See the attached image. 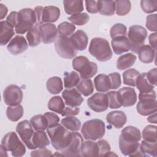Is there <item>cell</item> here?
Listing matches in <instances>:
<instances>
[{"label":"cell","instance_id":"cell-9","mask_svg":"<svg viewBox=\"0 0 157 157\" xmlns=\"http://www.w3.org/2000/svg\"><path fill=\"white\" fill-rule=\"evenodd\" d=\"M16 131L29 149H36L33 143V137L34 131L29 121L25 120L18 123L16 126Z\"/></svg>","mask_w":157,"mask_h":157},{"label":"cell","instance_id":"cell-12","mask_svg":"<svg viewBox=\"0 0 157 157\" xmlns=\"http://www.w3.org/2000/svg\"><path fill=\"white\" fill-rule=\"evenodd\" d=\"M88 107L96 112L105 111L109 106L107 96L104 93H96L87 100Z\"/></svg>","mask_w":157,"mask_h":157},{"label":"cell","instance_id":"cell-32","mask_svg":"<svg viewBox=\"0 0 157 157\" xmlns=\"http://www.w3.org/2000/svg\"><path fill=\"white\" fill-rule=\"evenodd\" d=\"M98 12L105 16L113 15L115 11V4L113 1H98Z\"/></svg>","mask_w":157,"mask_h":157},{"label":"cell","instance_id":"cell-15","mask_svg":"<svg viewBox=\"0 0 157 157\" xmlns=\"http://www.w3.org/2000/svg\"><path fill=\"white\" fill-rule=\"evenodd\" d=\"M28 44L25 38L21 35H17L10 40L7 46L8 51L13 55H18L26 51Z\"/></svg>","mask_w":157,"mask_h":157},{"label":"cell","instance_id":"cell-55","mask_svg":"<svg viewBox=\"0 0 157 157\" xmlns=\"http://www.w3.org/2000/svg\"><path fill=\"white\" fill-rule=\"evenodd\" d=\"M30 155L31 156H52V151L45 147L33 151Z\"/></svg>","mask_w":157,"mask_h":157},{"label":"cell","instance_id":"cell-3","mask_svg":"<svg viewBox=\"0 0 157 157\" xmlns=\"http://www.w3.org/2000/svg\"><path fill=\"white\" fill-rule=\"evenodd\" d=\"M105 132V124L99 119H93L85 121L81 129V133L86 140L100 139L103 137Z\"/></svg>","mask_w":157,"mask_h":157},{"label":"cell","instance_id":"cell-24","mask_svg":"<svg viewBox=\"0 0 157 157\" xmlns=\"http://www.w3.org/2000/svg\"><path fill=\"white\" fill-rule=\"evenodd\" d=\"M82 156H99V149L97 142L94 140H86L81 147Z\"/></svg>","mask_w":157,"mask_h":157},{"label":"cell","instance_id":"cell-50","mask_svg":"<svg viewBox=\"0 0 157 157\" xmlns=\"http://www.w3.org/2000/svg\"><path fill=\"white\" fill-rule=\"evenodd\" d=\"M109 77L110 82L111 89L115 90L119 88L121 85V77L120 74L118 72H113L109 74Z\"/></svg>","mask_w":157,"mask_h":157},{"label":"cell","instance_id":"cell-13","mask_svg":"<svg viewBox=\"0 0 157 157\" xmlns=\"http://www.w3.org/2000/svg\"><path fill=\"white\" fill-rule=\"evenodd\" d=\"M117 96L121 106L131 107L137 102V94L135 90L130 87H123L117 91Z\"/></svg>","mask_w":157,"mask_h":157},{"label":"cell","instance_id":"cell-27","mask_svg":"<svg viewBox=\"0 0 157 157\" xmlns=\"http://www.w3.org/2000/svg\"><path fill=\"white\" fill-rule=\"evenodd\" d=\"M137 59L136 55L128 53L120 56L117 61V68L119 70H125L132 66Z\"/></svg>","mask_w":157,"mask_h":157},{"label":"cell","instance_id":"cell-22","mask_svg":"<svg viewBox=\"0 0 157 157\" xmlns=\"http://www.w3.org/2000/svg\"><path fill=\"white\" fill-rule=\"evenodd\" d=\"M0 44L3 46L10 41L15 32L13 27L7 21L2 20L0 23Z\"/></svg>","mask_w":157,"mask_h":157},{"label":"cell","instance_id":"cell-48","mask_svg":"<svg viewBox=\"0 0 157 157\" xmlns=\"http://www.w3.org/2000/svg\"><path fill=\"white\" fill-rule=\"evenodd\" d=\"M108 101H109V107L112 109H118L121 107L120 104L118 96H117V91H109L106 94Z\"/></svg>","mask_w":157,"mask_h":157},{"label":"cell","instance_id":"cell-11","mask_svg":"<svg viewBox=\"0 0 157 157\" xmlns=\"http://www.w3.org/2000/svg\"><path fill=\"white\" fill-rule=\"evenodd\" d=\"M83 139L80 134L77 132H72V140L70 145L64 150L61 151L63 156H82L81 147Z\"/></svg>","mask_w":157,"mask_h":157},{"label":"cell","instance_id":"cell-62","mask_svg":"<svg viewBox=\"0 0 157 157\" xmlns=\"http://www.w3.org/2000/svg\"><path fill=\"white\" fill-rule=\"evenodd\" d=\"M147 120L148 122L151 123H155L156 124L157 121H156V112L152 113V115H151L150 116H149L147 118Z\"/></svg>","mask_w":157,"mask_h":157},{"label":"cell","instance_id":"cell-36","mask_svg":"<svg viewBox=\"0 0 157 157\" xmlns=\"http://www.w3.org/2000/svg\"><path fill=\"white\" fill-rule=\"evenodd\" d=\"M140 150L144 156H157V144L156 142H148L142 140L139 146Z\"/></svg>","mask_w":157,"mask_h":157},{"label":"cell","instance_id":"cell-53","mask_svg":"<svg viewBox=\"0 0 157 157\" xmlns=\"http://www.w3.org/2000/svg\"><path fill=\"white\" fill-rule=\"evenodd\" d=\"M80 112V109L77 107L67 106L64 108L61 113L63 117H74L77 115Z\"/></svg>","mask_w":157,"mask_h":157},{"label":"cell","instance_id":"cell-44","mask_svg":"<svg viewBox=\"0 0 157 157\" xmlns=\"http://www.w3.org/2000/svg\"><path fill=\"white\" fill-rule=\"evenodd\" d=\"M142 138L148 142H156V126H147L142 131Z\"/></svg>","mask_w":157,"mask_h":157},{"label":"cell","instance_id":"cell-54","mask_svg":"<svg viewBox=\"0 0 157 157\" xmlns=\"http://www.w3.org/2000/svg\"><path fill=\"white\" fill-rule=\"evenodd\" d=\"M86 10L91 13L98 12V3L96 1H85Z\"/></svg>","mask_w":157,"mask_h":157},{"label":"cell","instance_id":"cell-2","mask_svg":"<svg viewBox=\"0 0 157 157\" xmlns=\"http://www.w3.org/2000/svg\"><path fill=\"white\" fill-rule=\"evenodd\" d=\"M89 52L91 56L101 62L109 61L112 56V51L109 42L102 37H94L91 39Z\"/></svg>","mask_w":157,"mask_h":157},{"label":"cell","instance_id":"cell-17","mask_svg":"<svg viewBox=\"0 0 157 157\" xmlns=\"http://www.w3.org/2000/svg\"><path fill=\"white\" fill-rule=\"evenodd\" d=\"M141 133L140 130L132 126L124 128L121 132L119 140L129 144L137 143L140 140Z\"/></svg>","mask_w":157,"mask_h":157},{"label":"cell","instance_id":"cell-26","mask_svg":"<svg viewBox=\"0 0 157 157\" xmlns=\"http://www.w3.org/2000/svg\"><path fill=\"white\" fill-rule=\"evenodd\" d=\"M64 9L66 13L75 15L83 10V1L79 0H66L63 1Z\"/></svg>","mask_w":157,"mask_h":157},{"label":"cell","instance_id":"cell-63","mask_svg":"<svg viewBox=\"0 0 157 157\" xmlns=\"http://www.w3.org/2000/svg\"><path fill=\"white\" fill-rule=\"evenodd\" d=\"M117 156V155L116 154H115V153H113V152H110V151H109L106 155H105V156Z\"/></svg>","mask_w":157,"mask_h":157},{"label":"cell","instance_id":"cell-60","mask_svg":"<svg viewBox=\"0 0 157 157\" xmlns=\"http://www.w3.org/2000/svg\"><path fill=\"white\" fill-rule=\"evenodd\" d=\"M156 33H154L151 34L149 36L148 39H149V43L151 45V47L155 50H156Z\"/></svg>","mask_w":157,"mask_h":157},{"label":"cell","instance_id":"cell-40","mask_svg":"<svg viewBox=\"0 0 157 157\" xmlns=\"http://www.w3.org/2000/svg\"><path fill=\"white\" fill-rule=\"evenodd\" d=\"M139 74L140 72L135 69H129L126 70L123 74V83L126 85L135 86L136 79Z\"/></svg>","mask_w":157,"mask_h":157},{"label":"cell","instance_id":"cell-21","mask_svg":"<svg viewBox=\"0 0 157 157\" xmlns=\"http://www.w3.org/2000/svg\"><path fill=\"white\" fill-rule=\"evenodd\" d=\"M111 45L113 52L117 55H120L129 50V42L126 36H120L113 38Z\"/></svg>","mask_w":157,"mask_h":157},{"label":"cell","instance_id":"cell-49","mask_svg":"<svg viewBox=\"0 0 157 157\" xmlns=\"http://www.w3.org/2000/svg\"><path fill=\"white\" fill-rule=\"evenodd\" d=\"M44 115L47 123V129L57 125L59 121V117L55 113L48 112L45 113Z\"/></svg>","mask_w":157,"mask_h":157},{"label":"cell","instance_id":"cell-52","mask_svg":"<svg viewBox=\"0 0 157 157\" xmlns=\"http://www.w3.org/2000/svg\"><path fill=\"white\" fill-rule=\"evenodd\" d=\"M146 27L147 28L151 31L156 32L157 28H156V14H151L147 17L146 20Z\"/></svg>","mask_w":157,"mask_h":157},{"label":"cell","instance_id":"cell-18","mask_svg":"<svg viewBox=\"0 0 157 157\" xmlns=\"http://www.w3.org/2000/svg\"><path fill=\"white\" fill-rule=\"evenodd\" d=\"M157 102L156 99H142L139 100L137 105V112L142 116H147L156 112Z\"/></svg>","mask_w":157,"mask_h":157},{"label":"cell","instance_id":"cell-19","mask_svg":"<svg viewBox=\"0 0 157 157\" xmlns=\"http://www.w3.org/2000/svg\"><path fill=\"white\" fill-rule=\"evenodd\" d=\"M107 121L116 128H121L126 123L127 118L124 112L115 110L110 112L106 116Z\"/></svg>","mask_w":157,"mask_h":157},{"label":"cell","instance_id":"cell-5","mask_svg":"<svg viewBox=\"0 0 157 157\" xmlns=\"http://www.w3.org/2000/svg\"><path fill=\"white\" fill-rule=\"evenodd\" d=\"M18 13V23L15 30L17 34H23L28 32L36 24L37 18L34 10L32 9H23Z\"/></svg>","mask_w":157,"mask_h":157},{"label":"cell","instance_id":"cell-30","mask_svg":"<svg viewBox=\"0 0 157 157\" xmlns=\"http://www.w3.org/2000/svg\"><path fill=\"white\" fill-rule=\"evenodd\" d=\"M146 73L140 74L136 81V86L140 93L150 92L154 89V86L148 80L146 77Z\"/></svg>","mask_w":157,"mask_h":157},{"label":"cell","instance_id":"cell-35","mask_svg":"<svg viewBox=\"0 0 157 157\" xmlns=\"http://www.w3.org/2000/svg\"><path fill=\"white\" fill-rule=\"evenodd\" d=\"M23 106L20 105L9 106L6 109V115L7 118L11 121H18L23 115Z\"/></svg>","mask_w":157,"mask_h":157},{"label":"cell","instance_id":"cell-45","mask_svg":"<svg viewBox=\"0 0 157 157\" xmlns=\"http://www.w3.org/2000/svg\"><path fill=\"white\" fill-rule=\"evenodd\" d=\"M68 20L74 25L83 26L88 22L90 17L86 13H79L68 17Z\"/></svg>","mask_w":157,"mask_h":157},{"label":"cell","instance_id":"cell-59","mask_svg":"<svg viewBox=\"0 0 157 157\" xmlns=\"http://www.w3.org/2000/svg\"><path fill=\"white\" fill-rule=\"evenodd\" d=\"M156 93L154 90H152L150 92L147 93H140L139 94V99H156Z\"/></svg>","mask_w":157,"mask_h":157},{"label":"cell","instance_id":"cell-10","mask_svg":"<svg viewBox=\"0 0 157 157\" xmlns=\"http://www.w3.org/2000/svg\"><path fill=\"white\" fill-rule=\"evenodd\" d=\"M23 94L21 89L16 85L7 86L3 92L4 103L9 106L20 105L22 102Z\"/></svg>","mask_w":157,"mask_h":157},{"label":"cell","instance_id":"cell-28","mask_svg":"<svg viewBox=\"0 0 157 157\" xmlns=\"http://www.w3.org/2000/svg\"><path fill=\"white\" fill-rule=\"evenodd\" d=\"M94 83L96 90L99 92H107L111 89L110 79L106 74L98 75L94 80Z\"/></svg>","mask_w":157,"mask_h":157},{"label":"cell","instance_id":"cell-29","mask_svg":"<svg viewBox=\"0 0 157 157\" xmlns=\"http://www.w3.org/2000/svg\"><path fill=\"white\" fill-rule=\"evenodd\" d=\"M33 143L35 148H42L48 146L50 142L46 132L40 130L34 132L33 137Z\"/></svg>","mask_w":157,"mask_h":157},{"label":"cell","instance_id":"cell-56","mask_svg":"<svg viewBox=\"0 0 157 157\" xmlns=\"http://www.w3.org/2000/svg\"><path fill=\"white\" fill-rule=\"evenodd\" d=\"M156 74L157 69L156 68H153L150 70L147 73H146V77L149 81V82L153 86H156Z\"/></svg>","mask_w":157,"mask_h":157},{"label":"cell","instance_id":"cell-51","mask_svg":"<svg viewBox=\"0 0 157 157\" xmlns=\"http://www.w3.org/2000/svg\"><path fill=\"white\" fill-rule=\"evenodd\" d=\"M99 149V156H105L110 151V145L109 143L104 139L99 140L97 142Z\"/></svg>","mask_w":157,"mask_h":157},{"label":"cell","instance_id":"cell-7","mask_svg":"<svg viewBox=\"0 0 157 157\" xmlns=\"http://www.w3.org/2000/svg\"><path fill=\"white\" fill-rule=\"evenodd\" d=\"M147 37V31L142 26L132 25L129 27L128 33V39L129 42L131 51L137 53L139 50L144 45Z\"/></svg>","mask_w":157,"mask_h":157},{"label":"cell","instance_id":"cell-8","mask_svg":"<svg viewBox=\"0 0 157 157\" xmlns=\"http://www.w3.org/2000/svg\"><path fill=\"white\" fill-rule=\"evenodd\" d=\"M55 48L58 55L65 59H72L77 54V50L74 47L70 37H58L55 42Z\"/></svg>","mask_w":157,"mask_h":157},{"label":"cell","instance_id":"cell-33","mask_svg":"<svg viewBox=\"0 0 157 157\" xmlns=\"http://www.w3.org/2000/svg\"><path fill=\"white\" fill-rule=\"evenodd\" d=\"M77 91L84 96H88L94 91L93 82L90 78H82L76 86Z\"/></svg>","mask_w":157,"mask_h":157},{"label":"cell","instance_id":"cell-42","mask_svg":"<svg viewBox=\"0 0 157 157\" xmlns=\"http://www.w3.org/2000/svg\"><path fill=\"white\" fill-rule=\"evenodd\" d=\"M115 4L116 13L119 16L127 15L131 9V3L128 0L115 1Z\"/></svg>","mask_w":157,"mask_h":157},{"label":"cell","instance_id":"cell-39","mask_svg":"<svg viewBox=\"0 0 157 157\" xmlns=\"http://www.w3.org/2000/svg\"><path fill=\"white\" fill-rule=\"evenodd\" d=\"M80 81V76L75 71L65 72L64 74V85L66 88H72L75 86Z\"/></svg>","mask_w":157,"mask_h":157},{"label":"cell","instance_id":"cell-41","mask_svg":"<svg viewBox=\"0 0 157 157\" xmlns=\"http://www.w3.org/2000/svg\"><path fill=\"white\" fill-rule=\"evenodd\" d=\"M75 26L73 23H69L67 21H64L61 23L58 26V33L59 36L69 37L71 36L75 31Z\"/></svg>","mask_w":157,"mask_h":157},{"label":"cell","instance_id":"cell-31","mask_svg":"<svg viewBox=\"0 0 157 157\" xmlns=\"http://www.w3.org/2000/svg\"><path fill=\"white\" fill-rule=\"evenodd\" d=\"M47 89L48 92L52 94L59 93L63 88V82L59 77H52L48 78L46 83Z\"/></svg>","mask_w":157,"mask_h":157},{"label":"cell","instance_id":"cell-61","mask_svg":"<svg viewBox=\"0 0 157 157\" xmlns=\"http://www.w3.org/2000/svg\"><path fill=\"white\" fill-rule=\"evenodd\" d=\"M0 12H1V20H2L7 15L8 9L7 7L3 4H0Z\"/></svg>","mask_w":157,"mask_h":157},{"label":"cell","instance_id":"cell-25","mask_svg":"<svg viewBox=\"0 0 157 157\" xmlns=\"http://www.w3.org/2000/svg\"><path fill=\"white\" fill-rule=\"evenodd\" d=\"M138 56L140 61L144 63L148 64L152 63L155 59L156 50L148 45H144L139 50Z\"/></svg>","mask_w":157,"mask_h":157},{"label":"cell","instance_id":"cell-38","mask_svg":"<svg viewBox=\"0 0 157 157\" xmlns=\"http://www.w3.org/2000/svg\"><path fill=\"white\" fill-rule=\"evenodd\" d=\"M48 108L49 110L61 114L65 108V104L63 99L59 96L52 97L48 102Z\"/></svg>","mask_w":157,"mask_h":157},{"label":"cell","instance_id":"cell-6","mask_svg":"<svg viewBox=\"0 0 157 157\" xmlns=\"http://www.w3.org/2000/svg\"><path fill=\"white\" fill-rule=\"evenodd\" d=\"M72 67L80 74L82 78H90L94 76L98 71L97 64L84 56L75 57L72 60Z\"/></svg>","mask_w":157,"mask_h":157},{"label":"cell","instance_id":"cell-34","mask_svg":"<svg viewBox=\"0 0 157 157\" xmlns=\"http://www.w3.org/2000/svg\"><path fill=\"white\" fill-rule=\"evenodd\" d=\"M26 39L30 47H34L40 44L42 39L39 26L34 25L31 29H29L26 34Z\"/></svg>","mask_w":157,"mask_h":157},{"label":"cell","instance_id":"cell-47","mask_svg":"<svg viewBox=\"0 0 157 157\" xmlns=\"http://www.w3.org/2000/svg\"><path fill=\"white\" fill-rule=\"evenodd\" d=\"M140 7L142 10L146 13H152L157 10L156 0H142Z\"/></svg>","mask_w":157,"mask_h":157},{"label":"cell","instance_id":"cell-20","mask_svg":"<svg viewBox=\"0 0 157 157\" xmlns=\"http://www.w3.org/2000/svg\"><path fill=\"white\" fill-rule=\"evenodd\" d=\"M74 47L77 50H85L88 45V39L86 34L82 30H78L70 37Z\"/></svg>","mask_w":157,"mask_h":157},{"label":"cell","instance_id":"cell-1","mask_svg":"<svg viewBox=\"0 0 157 157\" xmlns=\"http://www.w3.org/2000/svg\"><path fill=\"white\" fill-rule=\"evenodd\" d=\"M51 143L56 150L62 151L66 148L72 140V132L61 124L47 129Z\"/></svg>","mask_w":157,"mask_h":157},{"label":"cell","instance_id":"cell-58","mask_svg":"<svg viewBox=\"0 0 157 157\" xmlns=\"http://www.w3.org/2000/svg\"><path fill=\"white\" fill-rule=\"evenodd\" d=\"M44 8L42 6H37L34 9V12L36 13V18H37V22L35 25L39 27L40 25H41L43 23L42 21V11L44 10Z\"/></svg>","mask_w":157,"mask_h":157},{"label":"cell","instance_id":"cell-4","mask_svg":"<svg viewBox=\"0 0 157 157\" xmlns=\"http://www.w3.org/2000/svg\"><path fill=\"white\" fill-rule=\"evenodd\" d=\"M1 147L10 151L14 157L23 156L26 153V147L15 132L7 133L1 140Z\"/></svg>","mask_w":157,"mask_h":157},{"label":"cell","instance_id":"cell-43","mask_svg":"<svg viewBox=\"0 0 157 157\" xmlns=\"http://www.w3.org/2000/svg\"><path fill=\"white\" fill-rule=\"evenodd\" d=\"M30 122L36 131H45L47 129V123L44 115L39 114L33 116L31 118Z\"/></svg>","mask_w":157,"mask_h":157},{"label":"cell","instance_id":"cell-23","mask_svg":"<svg viewBox=\"0 0 157 157\" xmlns=\"http://www.w3.org/2000/svg\"><path fill=\"white\" fill-rule=\"evenodd\" d=\"M60 16V9L53 6L44 8L42 14V23H53L56 21Z\"/></svg>","mask_w":157,"mask_h":157},{"label":"cell","instance_id":"cell-37","mask_svg":"<svg viewBox=\"0 0 157 157\" xmlns=\"http://www.w3.org/2000/svg\"><path fill=\"white\" fill-rule=\"evenodd\" d=\"M61 124L69 131L77 132L81 128V122L76 117H66L61 120Z\"/></svg>","mask_w":157,"mask_h":157},{"label":"cell","instance_id":"cell-14","mask_svg":"<svg viewBox=\"0 0 157 157\" xmlns=\"http://www.w3.org/2000/svg\"><path fill=\"white\" fill-rule=\"evenodd\" d=\"M42 42L44 44H50L56 40L58 30L54 24L50 23H42L39 26Z\"/></svg>","mask_w":157,"mask_h":157},{"label":"cell","instance_id":"cell-57","mask_svg":"<svg viewBox=\"0 0 157 157\" xmlns=\"http://www.w3.org/2000/svg\"><path fill=\"white\" fill-rule=\"evenodd\" d=\"M18 12L13 11L10 13L6 18V21L9 23L13 28H15L18 23Z\"/></svg>","mask_w":157,"mask_h":157},{"label":"cell","instance_id":"cell-46","mask_svg":"<svg viewBox=\"0 0 157 157\" xmlns=\"http://www.w3.org/2000/svg\"><path fill=\"white\" fill-rule=\"evenodd\" d=\"M126 34L127 28L122 23H116L110 28V35L112 39L120 36H126Z\"/></svg>","mask_w":157,"mask_h":157},{"label":"cell","instance_id":"cell-16","mask_svg":"<svg viewBox=\"0 0 157 157\" xmlns=\"http://www.w3.org/2000/svg\"><path fill=\"white\" fill-rule=\"evenodd\" d=\"M62 96L67 106L77 107L81 105L83 98L75 88H67L62 93Z\"/></svg>","mask_w":157,"mask_h":157}]
</instances>
